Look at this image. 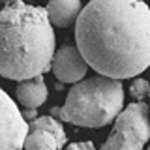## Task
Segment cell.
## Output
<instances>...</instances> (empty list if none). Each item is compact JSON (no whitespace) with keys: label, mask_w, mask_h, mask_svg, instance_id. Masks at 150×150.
Returning <instances> with one entry per match:
<instances>
[{"label":"cell","mask_w":150,"mask_h":150,"mask_svg":"<svg viewBox=\"0 0 150 150\" xmlns=\"http://www.w3.org/2000/svg\"><path fill=\"white\" fill-rule=\"evenodd\" d=\"M58 148H60V143L54 133L36 128V129H28L23 150H58Z\"/></svg>","instance_id":"9c48e42d"},{"label":"cell","mask_w":150,"mask_h":150,"mask_svg":"<svg viewBox=\"0 0 150 150\" xmlns=\"http://www.w3.org/2000/svg\"><path fill=\"white\" fill-rule=\"evenodd\" d=\"M148 150H150V146H148Z\"/></svg>","instance_id":"9a60e30c"},{"label":"cell","mask_w":150,"mask_h":150,"mask_svg":"<svg viewBox=\"0 0 150 150\" xmlns=\"http://www.w3.org/2000/svg\"><path fill=\"white\" fill-rule=\"evenodd\" d=\"M23 116H25V120H28V122L34 120V118H38L34 107H25V111H23Z\"/></svg>","instance_id":"4fadbf2b"},{"label":"cell","mask_w":150,"mask_h":150,"mask_svg":"<svg viewBox=\"0 0 150 150\" xmlns=\"http://www.w3.org/2000/svg\"><path fill=\"white\" fill-rule=\"evenodd\" d=\"M45 9L54 26L68 28L77 21L79 13L83 11V4L81 0H49Z\"/></svg>","instance_id":"52a82bcc"},{"label":"cell","mask_w":150,"mask_h":150,"mask_svg":"<svg viewBox=\"0 0 150 150\" xmlns=\"http://www.w3.org/2000/svg\"><path fill=\"white\" fill-rule=\"evenodd\" d=\"M148 111V105L143 101L128 105L115 118V128L101 150H143L150 141Z\"/></svg>","instance_id":"277c9868"},{"label":"cell","mask_w":150,"mask_h":150,"mask_svg":"<svg viewBox=\"0 0 150 150\" xmlns=\"http://www.w3.org/2000/svg\"><path fill=\"white\" fill-rule=\"evenodd\" d=\"M28 135V120L15 101L0 88V150H23Z\"/></svg>","instance_id":"5b68a950"},{"label":"cell","mask_w":150,"mask_h":150,"mask_svg":"<svg viewBox=\"0 0 150 150\" xmlns=\"http://www.w3.org/2000/svg\"><path fill=\"white\" fill-rule=\"evenodd\" d=\"M54 77L60 83H79L84 79L88 71V62L84 60L83 53L77 45H64L58 51H54L53 62H51Z\"/></svg>","instance_id":"8992f818"},{"label":"cell","mask_w":150,"mask_h":150,"mask_svg":"<svg viewBox=\"0 0 150 150\" xmlns=\"http://www.w3.org/2000/svg\"><path fill=\"white\" fill-rule=\"evenodd\" d=\"M36 128H41V129H47V131H51V133H54L56 139H58V143H60V146H64V144L68 143V135H66L60 120L56 118L54 115L38 116V118L28 122V129H36Z\"/></svg>","instance_id":"30bf717a"},{"label":"cell","mask_w":150,"mask_h":150,"mask_svg":"<svg viewBox=\"0 0 150 150\" xmlns=\"http://www.w3.org/2000/svg\"><path fill=\"white\" fill-rule=\"evenodd\" d=\"M54 30L45 8L13 2L0 8V75L25 81L43 75L54 56Z\"/></svg>","instance_id":"7a4b0ae2"},{"label":"cell","mask_w":150,"mask_h":150,"mask_svg":"<svg viewBox=\"0 0 150 150\" xmlns=\"http://www.w3.org/2000/svg\"><path fill=\"white\" fill-rule=\"evenodd\" d=\"M148 96H150V94H148Z\"/></svg>","instance_id":"2e32d148"},{"label":"cell","mask_w":150,"mask_h":150,"mask_svg":"<svg viewBox=\"0 0 150 150\" xmlns=\"http://www.w3.org/2000/svg\"><path fill=\"white\" fill-rule=\"evenodd\" d=\"M131 96H133V100L141 101L143 98H146L150 94V83L146 79H135L133 83H131Z\"/></svg>","instance_id":"8fae6325"},{"label":"cell","mask_w":150,"mask_h":150,"mask_svg":"<svg viewBox=\"0 0 150 150\" xmlns=\"http://www.w3.org/2000/svg\"><path fill=\"white\" fill-rule=\"evenodd\" d=\"M68 150H96L92 141H83V143H71L68 144Z\"/></svg>","instance_id":"7c38bea8"},{"label":"cell","mask_w":150,"mask_h":150,"mask_svg":"<svg viewBox=\"0 0 150 150\" xmlns=\"http://www.w3.org/2000/svg\"><path fill=\"white\" fill-rule=\"evenodd\" d=\"M2 4H13V2H25V0H0Z\"/></svg>","instance_id":"5bb4252c"},{"label":"cell","mask_w":150,"mask_h":150,"mask_svg":"<svg viewBox=\"0 0 150 150\" xmlns=\"http://www.w3.org/2000/svg\"><path fill=\"white\" fill-rule=\"evenodd\" d=\"M47 96H49V92H47V84H45L43 75L25 79L17 86V100L23 107H34V109H38V107H41L45 103Z\"/></svg>","instance_id":"ba28073f"},{"label":"cell","mask_w":150,"mask_h":150,"mask_svg":"<svg viewBox=\"0 0 150 150\" xmlns=\"http://www.w3.org/2000/svg\"><path fill=\"white\" fill-rule=\"evenodd\" d=\"M122 105L124 88L120 79L96 75L75 83L66 96V103L53 107L51 115L81 128H103L120 115Z\"/></svg>","instance_id":"3957f363"},{"label":"cell","mask_w":150,"mask_h":150,"mask_svg":"<svg viewBox=\"0 0 150 150\" xmlns=\"http://www.w3.org/2000/svg\"><path fill=\"white\" fill-rule=\"evenodd\" d=\"M75 41L100 75H141L150 68V8L143 0H90L75 21Z\"/></svg>","instance_id":"6da1fadb"}]
</instances>
